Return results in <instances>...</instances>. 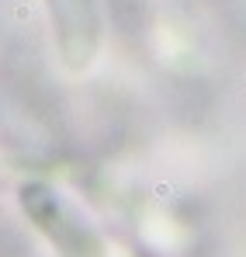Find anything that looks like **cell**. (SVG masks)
<instances>
[{
    "label": "cell",
    "instance_id": "6da1fadb",
    "mask_svg": "<svg viewBox=\"0 0 246 257\" xmlns=\"http://www.w3.org/2000/svg\"><path fill=\"white\" fill-rule=\"evenodd\" d=\"M52 28H56V45L66 66L83 70L90 66L97 42H101V11L97 0H45Z\"/></svg>",
    "mask_w": 246,
    "mask_h": 257
}]
</instances>
